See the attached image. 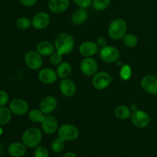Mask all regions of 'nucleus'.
Returning a JSON list of instances; mask_svg holds the SVG:
<instances>
[{
  "mask_svg": "<svg viewBox=\"0 0 157 157\" xmlns=\"http://www.w3.org/2000/svg\"><path fill=\"white\" fill-rule=\"evenodd\" d=\"M55 48L62 55H69L75 48V39L71 34L61 32L55 37Z\"/></svg>",
  "mask_w": 157,
  "mask_h": 157,
  "instance_id": "1",
  "label": "nucleus"
},
{
  "mask_svg": "<svg viewBox=\"0 0 157 157\" xmlns=\"http://www.w3.org/2000/svg\"><path fill=\"white\" fill-rule=\"evenodd\" d=\"M42 140L41 131L37 127H29L23 132L21 141L27 147L35 148L38 147Z\"/></svg>",
  "mask_w": 157,
  "mask_h": 157,
  "instance_id": "2",
  "label": "nucleus"
},
{
  "mask_svg": "<svg viewBox=\"0 0 157 157\" xmlns=\"http://www.w3.org/2000/svg\"><path fill=\"white\" fill-rule=\"evenodd\" d=\"M127 24L123 18H115L110 23L107 29L109 36L113 40L122 39L127 34Z\"/></svg>",
  "mask_w": 157,
  "mask_h": 157,
  "instance_id": "3",
  "label": "nucleus"
},
{
  "mask_svg": "<svg viewBox=\"0 0 157 157\" xmlns=\"http://www.w3.org/2000/svg\"><path fill=\"white\" fill-rule=\"evenodd\" d=\"M98 53L100 58L106 63L117 62L121 56L120 51L112 45H106L105 47L101 48Z\"/></svg>",
  "mask_w": 157,
  "mask_h": 157,
  "instance_id": "4",
  "label": "nucleus"
},
{
  "mask_svg": "<svg viewBox=\"0 0 157 157\" xmlns=\"http://www.w3.org/2000/svg\"><path fill=\"white\" fill-rule=\"evenodd\" d=\"M58 136L65 141L75 140L79 136V130L76 126L70 124H65L58 127Z\"/></svg>",
  "mask_w": 157,
  "mask_h": 157,
  "instance_id": "5",
  "label": "nucleus"
},
{
  "mask_svg": "<svg viewBox=\"0 0 157 157\" xmlns=\"http://www.w3.org/2000/svg\"><path fill=\"white\" fill-rule=\"evenodd\" d=\"M24 61L26 66L33 71L40 69L43 64L42 56L37 51L28 52L25 55Z\"/></svg>",
  "mask_w": 157,
  "mask_h": 157,
  "instance_id": "6",
  "label": "nucleus"
},
{
  "mask_svg": "<svg viewBox=\"0 0 157 157\" xmlns=\"http://www.w3.org/2000/svg\"><path fill=\"white\" fill-rule=\"evenodd\" d=\"M112 81V78L107 72H97L92 78V84L97 90H102L109 87Z\"/></svg>",
  "mask_w": 157,
  "mask_h": 157,
  "instance_id": "7",
  "label": "nucleus"
},
{
  "mask_svg": "<svg viewBox=\"0 0 157 157\" xmlns=\"http://www.w3.org/2000/svg\"><path fill=\"white\" fill-rule=\"evenodd\" d=\"M140 86L146 93L150 95L157 94V76L153 75H147L142 78Z\"/></svg>",
  "mask_w": 157,
  "mask_h": 157,
  "instance_id": "8",
  "label": "nucleus"
},
{
  "mask_svg": "<svg viewBox=\"0 0 157 157\" xmlns=\"http://www.w3.org/2000/svg\"><path fill=\"white\" fill-rule=\"evenodd\" d=\"M131 121L137 128L144 129L150 124V116L147 112L142 110H136L131 113Z\"/></svg>",
  "mask_w": 157,
  "mask_h": 157,
  "instance_id": "9",
  "label": "nucleus"
},
{
  "mask_svg": "<svg viewBox=\"0 0 157 157\" xmlns=\"http://www.w3.org/2000/svg\"><path fill=\"white\" fill-rule=\"evenodd\" d=\"M80 69L85 76H94L98 72V64L96 60L92 57L84 58L80 64Z\"/></svg>",
  "mask_w": 157,
  "mask_h": 157,
  "instance_id": "10",
  "label": "nucleus"
},
{
  "mask_svg": "<svg viewBox=\"0 0 157 157\" xmlns=\"http://www.w3.org/2000/svg\"><path fill=\"white\" fill-rule=\"evenodd\" d=\"M9 108L12 114H15L16 116H23L28 113L29 106L25 100L21 99V98H15L10 101Z\"/></svg>",
  "mask_w": 157,
  "mask_h": 157,
  "instance_id": "11",
  "label": "nucleus"
},
{
  "mask_svg": "<svg viewBox=\"0 0 157 157\" xmlns=\"http://www.w3.org/2000/svg\"><path fill=\"white\" fill-rule=\"evenodd\" d=\"M50 15L45 12H40L35 14L32 19V25L37 30L46 29L50 24Z\"/></svg>",
  "mask_w": 157,
  "mask_h": 157,
  "instance_id": "12",
  "label": "nucleus"
},
{
  "mask_svg": "<svg viewBox=\"0 0 157 157\" xmlns=\"http://www.w3.org/2000/svg\"><path fill=\"white\" fill-rule=\"evenodd\" d=\"M38 80L44 84H52L58 79L57 72L51 67H43L38 75Z\"/></svg>",
  "mask_w": 157,
  "mask_h": 157,
  "instance_id": "13",
  "label": "nucleus"
},
{
  "mask_svg": "<svg viewBox=\"0 0 157 157\" xmlns=\"http://www.w3.org/2000/svg\"><path fill=\"white\" fill-rule=\"evenodd\" d=\"M43 132L46 134H53L58 130V121L56 117L52 115H45L41 123Z\"/></svg>",
  "mask_w": 157,
  "mask_h": 157,
  "instance_id": "14",
  "label": "nucleus"
},
{
  "mask_svg": "<svg viewBox=\"0 0 157 157\" xmlns=\"http://www.w3.org/2000/svg\"><path fill=\"white\" fill-rule=\"evenodd\" d=\"M57 105H58V102H57L56 98L55 97L48 95L42 98L39 104V109L44 115H49L55 111Z\"/></svg>",
  "mask_w": 157,
  "mask_h": 157,
  "instance_id": "15",
  "label": "nucleus"
},
{
  "mask_svg": "<svg viewBox=\"0 0 157 157\" xmlns=\"http://www.w3.org/2000/svg\"><path fill=\"white\" fill-rule=\"evenodd\" d=\"M99 47L96 42L86 41L81 43L79 47V53L84 58L92 57L99 52Z\"/></svg>",
  "mask_w": 157,
  "mask_h": 157,
  "instance_id": "16",
  "label": "nucleus"
},
{
  "mask_svg": "<svg viewBox=\"0 0 157 157\" xmlns=\"http://www.w3.org/2000/svg\"><path fill=\"white\" fill-rule=\"evenodd\" d=\"M59 90L64 96L71 98L75 94L77 91V86L75 83L69 78H64L59 84Z\"/></svg>",
  "mask_w": 157,
  "mask_h": 157,
  "instance_id": "17",
  "label": "nucleus"
},
{
  "mask_svg": "<svg viewBox=\"0 0 157 157\" xmlns=\"http://www.w3.org/2000/svg\"><path fill=\"white\" fill-rule=\"evenodd\" d=\"M70 0H49L48 9L52 12L60 14L65 12L69 7Z\"/></svg>",
  "mask_w": 157,
  "mask_h": 157,
  "instance_id": "18",
  "label": "nucleus"
},
{
  "mask_svg": "<svg viewBox=\"0 0 157 157\" xmlns=\"http://www.w3.org/2000/svg\"><path fill=\"white\" fill-rule=\"evenodd\" d=\"M8 153L12 157H21L26 153V146L23 143L14 142L8 147Z\"/></svg>",
  "mask_w": 157,
  "mask_h": 157,
  "instance_id": "19",
  "label": "nucleus"
},
{
  "mask_svg": "<svg viewBox=\"0 0 157 157\" xmlns=\"http://www.w3.org/2000/svg\"><path fill=\"white\" fill-rule=\"evenodd\" d=\"M37 52L41 56L47 57L50 56L55 52V45L48 41H41L37 45Z\"/></svg>",
  "mask_w": 157,
  "mask_h": 157,
  "instance_id": "20",
  "label": "nucleus"
},
{
  "mask_svg": "<svg viewBox=\"0 0 157 157\" xmlns=\"http://www.w3.org/2000/svg\"><path fill=\"white\" fill-rule=\"evenodd\" d=\"M88 13L86 9L79 8L71 15V21L75 25H81L87 19Z\"/></svg>",
  "mask_w": 157,
  "mask_h": 157,
  "instance_id": "21",
  "label": "nucleus"
},
{
  "mask_svg": "<svg viewBox=\"0 0 157 157\" xmlns=\"http://www.w3.org/2000/svg\"><path fill=\"white\" fill-rule=\"evenodd\" d=\"M71 71L72 67L68 62H61L59 65H58L56 70L58 77L61 78V79L68 78L71 74Z\"/></svg>",
  "mask_w": 157,
  "mask_h": 157,
  "instance_id": "22",
  "label": "nucleus"
},
{
  "mask_svg": "<svg viewBox=\"0 0 157 157\" xmlns=\"http://www.w3.org/2000/svg\"><path fill=\"white\" fill-rule=\"evenodd\" d=\"M131 110L125 105H120L114 110V115L120 120H127L131 117Z\"/></svg>",
  "mask_w": 157,
  "mask_h": 157,
  "instance_id": "23",
  "label": "nucleus"
},
{
  "mask_svg": "<svg viewBox=\"0 0 157 157\" xmlns=\"http://www.w3.org/2000/svg\"><path fill=\"white\" fill-rule=\"evenodd\" d=\"M29 118L32 123L41 124L44 118V114L40 109H32L29 113Z\"/></svg>",
  "mask_w": 157,
  "mask_h": 157,
  "instance_id": "24",
  "label": "nucleus"
},
{
  "mask_svg": "<svg viewBox=\"0 0 157 157\" xmlns=\"http://www.w3.org/2000/svg\"><path fill=\"white\" fill-rule=\"evenodd\" d=\"M12 119V112L9 108L0 107V126H5L10 122Z\"/></svg>",
  "mask_w": 157,
  "mask_h": 157,
  "instance_id": "25",
  "label": "nucleus"
},
{
  "mask_svg": "<svg viewBox=\"0 0 157 157\" xmlns=\"http://www.w3.org/2000/svg\"><path fill=\"white\" fill-rule=\"evenodd\" d=\"M123 42H124V45L126 47L132 48H134L137 45L138 38L134 34H126L124 38H123Z\"/></svg>",
  "mask_w": 157,
  "mask_h": 157,
  "instance_id": "26",
  "label": "nucleus"
},
{
  "mask_svg": "<svg viewBox=\"0 0 157 157\" xmlns=\"http://www.w3.org/2000/svg\"><path fill=\"white\" fill-rule=\"evenodd\" d=\"M111 0H93L92 7L97 12H102L110 6Z\"/></svg>",
  "mask_w": 157,
  "mask_h": 157,
  "instance_id": "27",
  "label": "nucleus"
},
{
  "mask_svg": "<svg viewBox=\"0 0 157 157\" xmlns=\"http://www.w3.org/2000/svg\"><path fill=\"white\" fill-rule=\"evenodd\" d=\"M15 25L20 30H27L32 26V20L27 17H20L15 21Z\"/></svg>",
  "mask_w": 157,
  "mask_h": 157,
  "instance_id": "28",
  "label": "nucleus"
},
{
  "mask_svg": "<svg viewBox=\"0 0 157 157\" xmlns=\"http://www.w3.org/2000/svg\"><path fill=\"white\" fill-rule=\"evenodd\" d=\"M64 147H65V140L59 136L54 140L51 145L52 151L55 153H61L64 149Z\"/></svg>",
  "mask_w": 157,
  "mask_h": 157,
  "instance_id": "29",
  "label": "nucleus"
},
{
  "mask_svg": "<svg viewBox=\"0 0 157 157\" xmlns=\"http://www.w3.org/2000/svg\"><path fill=\"white\" fill-rule=\"evenodd\" d=\"M132 68L129 64H123L120 70V77L123 81H129L132 77Z\"/></svg>",
  "mask_w": 157,
  "mask_h": 157,
  "instance_id": "30",
  "label": "nucleus"
},
{
  "mask_svg": "<svg viewBox=\"0 0 157 157\" xmlns=\"http://www.w3.org/2000/svg\"><path fill=\"white\" fill-rule=\"evenodd\" d=\"M62 60L63 55L58 52H55L52 55H50V62L52 65H59L62 62Z\"/></svg>",
  "mask_w": 157,
  "mask_h": 157,
  "instance_id": "31",
  "label": "nucleus"
},
{
  "mask_svg": "<svg viewBox=\"0 0 157 157\" xmlns=\"http://www.w3.org/2000/svg\"><path fill=\"white\" fill-rule=\"evenodd\" d=\"M34 156L35 157H48L49 153L45 147H37L34 151Z\"/></svg>",
  "mask_w": 157,
  "mask_h": 157,
  "instance_id": "32",
  "label": "nucleus"
},
{
  "mask_svg": "<svg viewBox=\"0 0 157 157\" xmlns=\"http://www.w3.org/2000/svg\"><path fill=\"white\" fill-rule=\"evenodd\" d=\"M9 96L5 90H0V107H5L9 103Z\"/></svg>",
  "mask_w": 157,
  "mask_h": 157,
  "instance_id": "33",
  "label": "nucleus"
},
{
  "mask_svg": "<svg viewBox=\"0 0 157 157\" xmlns=\"http://www.w3.org/2000/svg\"><path fill=\"white\" fill-rule=\"evenodd\" d=\"M93 0H73L74 2L77 5L79 8L82 9H87L90 7L92 4Z\"/></svg>",
  "mask_w": 157,
  "mask_h": 157,
  "instance_id": "34",
  "label": "nucleus"
},
{
  "mask_svg": "<svg viewBox=\"0 0 157 157\" xmlns=\"http://www.w3.org/2000/svg\"><path fill=\"white\" fill-rule=\"evenodd\" d=\"M21 6L25 7H32L37 3L38 0H18Z\"/></svg>",
  "mask_w": 157,
  "mask_h": 157,
  "instance_id": "35",
  "label": "nucleus"
},
{
  "mask_svg": "<svg viewBox=\"0 0 157 157\" xmlns=\"http://www.w3.org/2000/svg\"><path fill=\"white\" fill-rule=\"evenodd\" d=\"M96 43L98 45V47L101 48H104L107 45V40H106V38L104 37H99L97 39Z\"/></svg>",
  "mask_w": 157,
  "mask_h": 157,
  "instance_id": "36",
  "label": "nucleus"
},
{
  "mask_svg": "<svg viewBox=\"0 0 157 157\" xmlns=\"http://www.w3.org/2000/svg\"><path fill=\"white\" fill-rule=\"evenodd\" d=\"M63 157H77V156L73 152H67L63 156Z\"/></svg>",
  "mask_w": 157,
  "mask_h": 157,
  "instance_id": "37",
  "label": "nucleus"
},
{
  "mask_svg": "<svg viewBox=\"0 0 157 157\" xmlns=\"http://www.w3.org/2000/svg\"><path fill=\"white\" fill-rule=\"evenodd\" d=\"M130 110H133V111H135V110H138V108H137V106H136V104H132V105H131V107H130Z\"/></svg>",
  "mask_w": 157,
  "mask_h": 157,
  "instance_id": "38",
  "label": "nucleus"
},
{
  "mask_svg": "<svg viewBox=\"0 0 157 157\" xmlns=\"http://www.w3.org/2000/svg\"><path fill=\"white\" fill-rule=\"evenodd\" d=\"M2 151H3V147H2V144L0 143V156H1L2 153Z\"/></svg>",
  "mask_w": 157,
  "mask_h": 157,
  "instance_id": "39",
  "label": "nucleus"
},
{
  "mask_svg": "<svg viewBox=\"0 0 157 157\" xmlns=\"http://www.w3.org/2000/svg\"><path fill=\"white\" fill-rule=\"evenodd\" d=\"M3 133V130L2 128L1 127V126H0V136H2V134Z\"/></svg>",
  "mask_w": 157,
  "mask_h": 157,
  "instance_id": "40",
  "label": "nucleus"
}]
</instances>
